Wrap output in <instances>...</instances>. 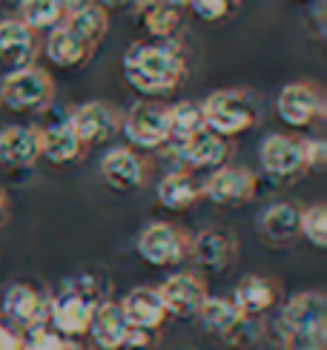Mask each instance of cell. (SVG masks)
Here are the masks:
<instances>
[{
  "label": "cell",
  "instance_id": "cell-40",
  "mask_svg": "<svg viewBox=\"0 0 327 350\" xmlns=\"http://www.w3.org/2000/svg\"><path fill=\"white\" fill-rule=\"evenodd\" d=\"M9 221V196L0 189V227H6Z\"/></svg>",
  "mask_w": 327,
  "mask_h": 350
},
{
  "label": "cell",
  "instance_id": "cell-15",
  "mask_svg": "<svg viewBox=\"0 0 327 350\" xmlns=\"http://www.w3.org/2000/svg\"><path fill=\"white\" fill-rule=\"evenodd\" d=\"M155 290H158V296L164 301L167 316H175V319H196L204 299L210 296L207 293L204 279L196 273H172Z\"/></svg>",
  "mask_w": 327,
  "mask_h": 350
},
{
  "label": "cell",
  "instance_id": "cell-38",
  "mask_svg": "<svg viewBox=\"0 0 327 350\" xmlns=\"http://www.w3.org/2000/svg\"><path fill=\"white\" fill-rule=\"evenodd\" d=\"M95 3L109 12V9H135L141 0H95Z\"/></svg>",
  "mask_w": 327,
  "mask_h": 350
},
{
  "label": "cell",
  "instance_id": "cell-29",
  "mask_svg": "<svg viewBox=\"0 0 327 350\" xmlns=\"http://www.w3.org/2000/svg\"><path fill=\"white\" fill-rule=\"evenodd\" d=\"M18 21H23L32 32H49V29L64 23V9L57 0H18Z\"/></svg>",
  "mask_w": 327,
  "mask_h": 350
},
{
  "label": "cell",
  "instance_id": "cell-21",
  "mask_svg": "<svg viewBox=\"0 0 327 350\" xmlns=\"http://www.w3.org/2000/svg\"><path fill=\"white\" fill-rule=\"evenodd\" d=\"M124 319L129 327L138 330H155L167 322V310H164V301L158 296L155 287H132L129 293L118 301Z\"/></svg>",
  "mask_w": 327,
  "mask_h": 350
},
{
  "label": "cell",
  "instance_id": "cell-14",
  "mask_svg": "<svg viewBox=\"0 0 327 350\" xmlns=\"http://www.w3.org/2000/svg\"><path fill=\"white\" fill-rule=\"evenodd\" d=\"M167 147L172 150V155L178 158V170H215V167H224L227 158H230V144L227 138H221L210 129H201L192 138L175 144L170 141Z\"/></svg>",
  "mask_w": 327,
  "mask_h": 350
},
{
  "label": "cell",
  "instance_id": "cell-42",
  "mask_svg": "<svg viewBox=\"0 0 327 350\" xmlns=\"http://www.w3.org/2000/svg\"><path fill=\"white\" fill-rule=\"evenodd\" d=\"M64 350H86V347H81V345H75V342H69Z\"/></svg>",
  "mask_w": 327,
  "mask_h": 350
},
{
  "label": "cell",
  "instance_id": "cell-37",
  "mask_svg": "<svg viewBox=\"0 0 327 350\" xmlns=\"http://www.w3.org/2000/svg\"><path fill=\"white\" fill-rule=\"evenodd\" d=\"M0 350H23L21 330L14 325H9L3 316H0Z\"/></svg>",
  "mask_w": 327,
  "mask_h": 350
},
{
  "label": "cell",
  "instance_id": "cell-18",
  "mask_svg": "<svg viewBox=\"0 0 327 350\" xmlns=\"http://www.w3.org/2000/svg\"><path fill=\"white\" fill-rule=\"evenodd\" d=\"M299 215L302 207L293 201H273L259 213L256 227L259 236L270 247H287L299 239Z\"/></svg>",
  "mask_w": 327,
  "mask_h": 350
},
{
  "label": "cell",
  "instance_id": "cell-39",
  "mask_svg": "<svg viewBox=\"0 0 327 350\" xmlns=\"http://www.w3.org/2000/svg\"><path fill=\"white\" fill-rule=\"evenodd\" d=\"M57 3H61L64 14H72V12H81V9H86V6H92L95 0H57Z\"/></svg>",
  "mask_w": 327,
  "mask_h": 350
},
{
  "label": "cell",
  "instance_id": "cell-16",
  "mask_svg": "<svg viewBox=\"0 0 327 350\" xmlns=\"http://www.w3.org/2000/svg\"><path fill=\"white\" fill-rule=\"evenodd\" d=\"M146 161L132 147H109L101 155V178L118 193H132L146 184Z\"/></svg>",
  "mask_w": 327,
  "mask_h": 350
},
{
  "label": "cell",
  "instance_id": "cell-30",
  "mask_svg": "<svg viewBox=\"0 0 327 350\" xmlns=\"http://www.w3.org/2000/svg\"><path fill=\"white\" fill-rule=\"evenodd\" d=\"M239 316H241V310L233 304V299H224V296H207L196 313L201 327L207 333H213V336H221L224 330H230L239 322Z\"/></svg>",
  "mask_w": 327,
  "mask_h": 350
},
{
  "label": "cell",
  "instance_id": "cell-33",
  "mask_svg": "<svg viewBox=\"0 0 327 350\" xmlns=\"http://www.w3.org/2000/svg\"><path fill=\"white\" fill-rule=\"evenodd\" d=\"M21 336H23V350H64L69 345V339H64L49 322L29 327Z\"/></svg>",
  "mask_w": 327,
  "mask_h": 350
},
{
  "label": "cell",
  "instance_id": "cell-22",
  "mask_svg": "<svg viewBox=\"0 0 327 350\" xmlns=\"http://www.w3.org/2000/svg\"><path fill=\"white\" fill-rule=\"evenodd\" d=\"M38 135H40V158H47L49 164L66 167L86 155V147L75 135V129L69 126V118L49 126H38Z\"/></svg>",
  "mask_w": 327,
  "mask_h": 350
},
{
  "label": "cell",
  "instance_id": "cell-7",
  "mask_svg": "<svg viewBox=\"0 0 327 350\" xmlns=\"http://www.w3.org/2000/svg\"><path fill=\"white\" fill-rule=\"evenodd\" d=\"M135 250L153 267H178L189 256V236L170 221H150L138 232Z\"/></svg>",
  "mask_w": 327,
  "mask_h": 350
},
{
  "label": "cell",
  "instance_id": "cell-4",
  "mask_svg": "<svg viewBox=\"0 0 327 350\" xmlns=\"http://www.w3.org/2000/svg\"><path fill=\"white\" fill-rule=\"evenodd\" d=\"M55 100V78L43 66L12 69L0 81V104L12 112H43Z\"/></svg>",
  "mask_w": 327,
  "mask_h": 350
},
{
  "label": "cell",
  "instance_id": "cell-1",
  "mask_svg": "<svg viewBox=\"0 0 327 350\" xmlns=\"http://www.w3.org/2000/svg\"><path fill=\"white\" fill-rule=\"evenodd\" d=\"M121 75L141 98H164L187 78V57L178 40L129 43L121 57Z\"/></svg>",
  "mask_w": 327,
  "mask_h": 350
},
{
  "label": "cell",
  "instance_id": "cell-31",
  "mask_svg": "<svg viewBox=\"0 0 327 350\" xmlns=\"http://www.w3.org/2000/svg\"><path fill=\"white\" fill-rule=\"evenodd\" d=\"M299 236L307 244H313L316 250H324L327 247V207L324 204H310V207H302Z\"/></svg>",
  "mask_w": 327,
  "mask_h": 350
},
{
  "label": "cell",
  "instance_id": "cell-5",
  "mask_svg": "<svg viewBox=\"0 0 327 350\" xmlns=\"http://www.w3.org/2000/svg\"><path fill=\"white\" fill-rule=\"evenodd\" d=\"M121 133L132 150H164V144H170L167 104L153 98L135 100L121 115Z\"/></svg>",
  "mask_w": 327,
  "mask_h": 350
},
{
  "label": "cell",
  "instance_id": "cell-8",
  "mask_svg": "<svg viewBox=\"0 0 327 350\" xmlns=\"http://www.w3.org/2000/svg\"><path fill=\"white\" fill-rule=\"evenodd\" d=\"M256 187H259V178L252 170L224 164L210 170V175L201 181V198L218 204V207H241V204L252 201Z\"/></svg>",
  "mask_w": 327,
  "mask_h": 350
},
{
  "label": "cell",
  "instance_id": "cell-36",
  "mask_svg": "<svg viewBox=\"0 0 327 350\" xmlns=\"http://www.w3.org/2000/svg\"><path fill=\"white\" fill-rule=\"evenodd\" d=\"M153 347H155V330L129 327L127 342H124V350H153Z\"/></svg>",
  "mask_w": 327,
  "mask_h": 350
},
{
  "label": "cell",
  "instance_id": "cell-9",
  "mask_svg": "<svg viewBox=\"0 0 327 350\" xmlns=\"http://www.w3.org/2000/svg\"><path fill=\"white\" fill-rule=\"evenodd\" d=\"M69 126L75 129L81 144L89 150L95 144H107L121 133V109L109 100H86L69 115Z\"/></svg>",
  "mask_w": 327,
  "mask_h": 350
},
{
  "label": "cell",
  "instance_id": "cell-3",
  "mask_svg": "<svg viewBox=\"0 0 327 350\" xmlns=\"http://www.w3.org/2000/svg\"><path fill=\"white\" fill-rule=\"evenodd\" d=\"M204 112V129L221 135V138H235L250 133L259 124V100L252 92L239 90V86H224L215 90L201 100Z\"/></svg>",
  "mask_w": 327,
  "mask_h": 350
},
{
  "label": "cell",
  "instance_id": "cell-11",
  "mask_svg": "<svg viewBox=\"0 0 327 350\" xmlns=\"http://www.w3.org/2000/svg\"><path fill=\"white\" fill-rule=\"evenodd\" d=\"M207 273H227L239 261V239L224 227H207L189 239V256Z\"/></svg>",
  "mask_w": 327,
  "mask_h": 350
},
{
  "label": "cell",
  "instance_id": "cell-24",
  "mask_svg": "<svg viewBox=\"0 0 327 350\" xmlns=\"http://www.w3.org/2000/svg\"><path fill=\"white\" fill-rule=\"evenodd\" d=\"M38 158H40L38 126L0 129V164L3 167H32Z\"/></svg>",
  "mask_w": 327,
  "mask_h": 350
},
{
  "label": "cell",
  "instance_id": "cell-41",
  "mask_svg": "<svg viewBox=\"0 0 327 350\" xmlns=\"http://www.w3.org/2000/svg\"><path fill=\"white\" fill-rule=\"evenodd\" d=\"M170 6H178V9H187L189 6V0H167Z\"/></svg>",
  "mask_w": 327,
  "mask_h": 350
},
{
  "label": "cell",
  "instance_id": "cell-20",
  "mask_svg": "<svg viewBox=\"0 0 327 350\" xmlns=\"http://www.w3.org/2000/svg\"><path fill=\"white\" fill-rule=\"evenodd\" d=\"M127 333H129V325L121 308H118V301L112 299L98 301L92 310V319H89V330H86V336L92 339L95 350H124Z\"/></svg>",
  "mask_w": 327,
  "mask_h": 350
},
{
  "label": "cell",
  "instance_id": "cell-19",
  "mask_svg": "<svg viewBox=\"0 0 327 350\" xmlns=\"http://www.w3.org/2000/svg\"><path fill=\"white\" fill-rule=\"evenodd\" d=\"M230 299L244 316H259L261 319L264 313H270L281 301V284L276 279H270V275L252 273V275L239 279V284H235Z\"/></svg>",
  "mask_w": 327,
  "mask_h": 350
},
{
  "label": "cell",
  "instance_id": "cell-17",
  "mask_svg": "<svg viewBox=\"0 0 327 350\" xmlns=\"http://www.w3.org/2000/svg\"><path fill=\"white\" fill-rule=\"evenodd\" d=\"M38 55H40L38 32H32V29L18 18L0 21V66H6V72L32 66Z\"/></svg>",
  "mask_w": 327,
  "mask_h": 350
},
{
  "label": "cell",
  "instance_id": "cell-12",
  "mask_svg": "<svg viewBox=\"0 0 327 350\" xmlns=\"http://www.w3.org/2000/svg\"><path fill=\"white\" fill-rule=\"evenodd\" d=\"M0 316L23 333V330L35 327V325H43L49 319V296L40 293V290L32 287V284L14 282L3 290V299H0Z\"/></svg>",
  "mask_w": 327,
  "mask_h": 350
},
{
  "label": "cell",
  "instance_id": "cell-27",
  "mask_svg": "<svg viewBox=\"0 0 327 350\" xmlns=\"http://www.w3.org/2000/svg\"><path fill=\"white\" fill-rule=\"evenodd\" d=\"M64 26H66L78 40H83L86 46L95 52V46H98V43L107 38V32H109V12L103 9V6H98V3H92V6L81 9V12L66 14Z\"/></svg>",
  "mask_w": 327,
  "mask_h": 350
},
{
  "label": "cell",
  "instance_id": "cell-26",
  "mask_svg": "<svg viewBox=\"0 0 327 350\" xmlns=\"http://www.w3.org/2000/svg\"><path fill=\"white\" fill-rule=\"evenodd\" d=\"M135 9H138L141 26L155 40H175L178 29L184 23V12L178 6H170L167 0H141Z\"/></svg>",
  "mask_w": 327,
  "mask_h": 350
},
{
  "label": "cell",
  "instance_id": "cell-28",
  "mask_svg": "<svg viewBox=\"0 0 327 350\" xmlns=\"http://www.w3.org/2000/svg\"><path fill=\"white\" fill-rule=\"evenodd\" d=\"M167 121H170V141L181 144L204 129V112L201 100H178L167 104Z\"/></svg>",
  "mask_w": 327,
  "mask_h": 350
},
{
  "label": "cell",
  "instance_id": "cell-32",
  "mask_svg": "<svg viewBox=\"0 0 327 350\" xmlns=\"http://www.w3.org/2000/svg\"><path fill=\"white\" fill-rule=\"evenodd\" d=\"M261 319L259 316H239V322H235L230 330H224L221 333V342H224L227 347H233V350H247V347H252L259 339H261Z\"/></svg>",
  "mask_w": 327,
  "mask_h": 350
},
{
  "label": "cell",
  "instance_id": "cell-35",
  "mask_svg": "<svg viewBox=\"0 0 327 350\" xmlns=\"http://www.w3.org/2000/svg\"><path fill=\"white\" fill-rule=\"evenodd\" d=\"M302 144V161L310 172H324L327 167V141L324 138H299Z\"/></svg>",
  "mask_w": 327,
  "mask_h": 350
},
{
  "label": "cell",
  "instance_id": "cell-43",
  "mask_svg": "<svg viewBox=\"0 0 327 350\" xmlns=\"http://www.w3.org/2000/svg\"><path fill=\"white\" fill-rule=\"evenodd\" d=\"M233 3H235V0H233Z\"/></svg>",
  "mask_w": 327,
  "mask_h": 350
},
{
  "label": "cell",
  "instance_id": "cell-2",
  "mask_svg": "<svg viewBox=\"0 0 327 350\" xmlns=\"http://www.w3.org/2000/svg\"><path fill=\"white\" fill-rule=\"evenodd\" d=\"M281 350H327V299L319 290L290 296L276 316Z\"/></svg>",
  "mask_w": 327,
  "mask_h": 350
},
{
  "label": "cell",
  "instance_id": "cell-13",
  "mask_svg": "<svg viewBox=\"0 0 327 350\" xmlns=\"http://www.w3.org/2000/svg\"><path fill=\"white\" fill-rule=\"evenodd\" d=\"M259 164L276 181H293V178H299V175L304 172L299 138L287 135V133H270V135H264L261 147H259Z\"/></svg>",
  "mask_w": 327,
  "mask_h": 350
},
{
  "label": "cell",
  "instance_id": "cell-23",
  "mask_svg": "<svg viewBox=\"0 0 327 350\" xmlns=\"http://www.w3.org/2000/svg\"><path fill=\"white\" fill-rule=\"evenodd\" d=\"M155 198L167 210H175V213L189 210L201 201V181L189 170H170L161 175V181L155 187Z\"/></svg>",
  "mask_w": 327,
  "mask_h": 350
},
{
  "label": "cell",
  "instance_id": "cell-10",
  "mask_svg": "<svg viewBox=\"0 0 327 350\" xmlns=\"http://www.w3.org/2000/svg\"><path fill=\"white\" fill-rule=\"evenodd\" d=\"M95 304L89 296L78 293L75 287H69L64 282L61 287V293H55L49 296V319L47 322L61 333L64 339H78V336H86V330H89V319H92V310H95Z\"/></svg>",
  "mask_w": 327,
  "mask_h": 350
},
{
  "label": "cell",
  "instance_id": "cell-25",
  "mask_svg": "<svg viewBox=\"0 0 327 350\" xmlns=\"http://www.w3.org/2000/svg\"><path fill=\"white\" fill-rule=\"evenodd\" d=\"M43 55L49 57L55 66L61 69H78L83 66L89 57H92V49L86 46L83 40H78L69 29L61 23L47 32V40H43Z\"/></svg>",
  "mask_w": 327,
  "mask_h": 350
},
{
  "label": "cell",
  "instance_id": "cell-6",
  "mask_svg": "<svg viewBox=\"0 0 327 350\" xmlns=\"http://www.w3.org/2000/svg\"><path fill=\"white\" fill-rule=\"evenodd\" d=\"M276 115L293 129H307L322 124L327 115V98L322 86L313 81H293L281 86L276 98Z\"/></svg>",
  "mask_w": 327,
  "mask_h": 350
},
{
  "label": "cell",
  "instance_id": "cell-34",
  "mask_svg": "<svg viewBox=\"0 0 327 350\" xmlns=\"http://www.w3.org/2000/svg\"><path fill=\"white\" fill-rule=\"evenodd\" d=\"M189 12L204 23H218L233 12V0H189Z\"/></svg>",
  "mask_w": 327,
  "mask_h": 350
}]
</instances>
